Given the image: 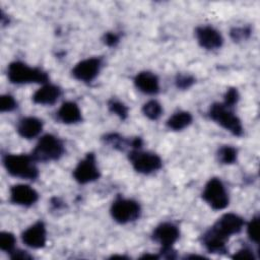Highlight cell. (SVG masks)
<instances>
[{"mask_svg": "<svg viewBox=\"0 0 260 260\" xmlns=\"http://www.w3.org/2000/svg\"><path fill=\"white\" fill-rule=\"evenodd\" d=\"M39 199L38 192L28 185L17 184L10 188V201L21 206H30Z\"/></svg>", "mask_w": 260, "mask_h": 260, "instance_id": "obj_14", "label": "cell"}, {"mask_svg": "<svg viewBox=\"0 0 260 260\" xmlns=\"http://www.w3.org/2000/svg\"><path fill=\"white\" fill-rule=\"evenodd\" d=\"M239 92H238V89L237 88H229L224 94V100H223V104L228 107H231L233 108L239 101Z\"/></svg>", "mask_w": 260, "mask_h": 260, "instance_id": "obj_29", "label": "cell"}, {"mask_svg": "<svg viewBox=\"0 0 260 260\" xmlns=\"http://www.w3.org/2000/svg\"><path fill=\"white\" fill-rule=\"evenodd\" d=\"M105 141L106 143L110 144L114 148L118 149H124L127 146L132 147V139L131 140H125L122 136H120L117 133H110L105 136Z\"/></svg>", "mask_w": 260, "mask_h": 260, "instance_id": "obj_22", "label": "cell"}, {"mask_svg": "<svg viewBox=\"0 0 260 260\" xmlns=\"http://www.w3.org/2000/svg\"><path fill=\"white\" fill-rule=\"evenodd\" d=\"M64 151V145L59 138L46 134L39 140L30 155L36 161H51L59 159Z\"/></svg>", "mask_w": 260, "mask_h": 260, "instance_id": "obj_5", "label": "cell"}, {"mask_svg": "<svg viewBox=\"0 0 260 260\" xmlns=\"http://www.w3.org/2000/svg\"><path fill=\"white\" fill-rule=\"evenodd\" d=\"M129 159L133 169L144 175L151 174L156 172L161 168V159L160 157L152 152L141 151L140 149H133L129 153Z\"/></svg>", "mask_w": 260, "mask_h": 260, "instance_id": "obj_8", "label": "cell"}, {"mask_svg": "<svg viewBox=\"0 0 260 260\" xmlns=\"http://www.w3.org/2000/svg\"><path fill=\"white\" fill-rule=\"evenodd\" d=\"M233 259H239V260H255V256L253 252L248 248H243L236 252L233 255Z\"/></svg>", "mask_w": 260, "mask_h": 260, "instance_id": "obj_30", "label": "cell"}, {"mask_svg": "<svg viewBox=\"0 0 260 260\" xmlns=\"http://www.w3.org/2000/svg\"><path fill=\"white\" fill-rule=\"evenodd\" d=\"M42 129L43 122L36 117H24L17 124L18 134L25 139L37 137L42 132Z\"/></svg>", "mask_w": 260, "mask_h": 260, "instance_id": "obj_16", "label": "cell"}, {"mask_svg": "<svg viewBox=\"0 0 260 260\" xmlns=\"http://www.w3.org/2000/svg\"><path fill=\"white\" fill-rule=\"evenodd\" d=\"M244 219L236 213H224L202 236V244L210 253L226 252V242L230 237L242 231Z\"/></svg>", "mask_w": 260, "mask_h": 260, "instance_id": "obj_1", "label": "cell"}, {"mask_svg": "<svg viewBox=\"0 0 260 260\" xmlns=\"http://www.w3.org/2000/svg\"><path fill=\"white\" fill-rule=\"evenodd\" d=\"M195 35L199 45L207 50L218 49L223 43V39L219 31L209 25L198 26L195 30Z\"/></svg>", "mask_w": 260, "mask_h": 260, "instance_id": "obj_12", "label": "cell"}, {"mask_svg": "<svg viewBox=\"0 0 260 260\" xmlns=\"http://www.w3.org/2000/svg\"><path fill=\"white\" fill-rule=\"evenodd\" d=\"M159 256L158 255H151V254H145L143 255L141 258L142 259H148V258H152V259H157Z\"/></svg>", "mask_w": 260, "mask_h": 260, "instance_id": "obj_33", "label": "cell"}, {"mask_svg": "<svg viewBox=\"0 0 260 260\" xmlns=\"http://www.w3.org/2000/svg\"><path fill=\"white\" fill-rule=\"evenodd\" d=\"M46 226L43 221H37L21 235L22 242L29 248L40 249L46 245Z\"/></svg>", "mask_w": 260, "mask_h": 260, "instance_id": "obj_13", "label": "cell"}, {"mask_svg": "<svg viewBox=\"0 0 260 260\" xmlns=\"http://www.w3.org/2000/svg\"><path fill=\"white\" fill-rule=\"evenodd\" d=\"M140 205L132 199L117 198L111 206V215L119 223H128L136 220L140 215Z\"/></svg>", "mask_w": 260, "mask_h": 260, "instance_id": "obj_7", "label": "cell"}, {"mask_svg": "<svg viewBox=\"0 0 260 260\" xmlns=\"http://www.w3.org/2000/svg\"><path fill=\"white\" fill-rule=\"evenodd\" d=\"M179 236V229L171 222H162L152 232V239L161 246V250L173 248V245L177 242Z\"/></svg>", "mask_w": 260, "mask_h": 260, "instance_id": "obj_11", "label": "cell"}, {"mask_svg": "<svg viewBox=\"0 0 260 260\" xmlns=\"http://www.w3.org/2000/svg\"><path fill=\"white\" fill-rule=\"evenodd\" d=\"M251 34V29L248 26L245 27H235L231 30V38L235 42H240L249 38Z\"/></svg>", "mask_w": 260, "mask_h": 260, "instance_id": "obj_27", "label": "cell"}, {"mask_svg": "<svg viewBox=\"0 0 260 260\" xmlns=\"http://www.w3.org/2000/svg\"><path fill=\"white\" fill-rule=\"evenodd\" d=\"M73 177L79 184H87L100 178V171L96 166L95 155L87 153L76 166L73 171Z\"/></svg>", "mask_w": 260, "mask_h": 260, "instance_id": "obj_9", "label": "cell"}, {"mask_svg": "<svg viewBox=\"0 0 260 260\" xmlns=\"http://www.w3.org/2000/svg\"><path fill=\"white\" fill-rule=\"evenodd\" d=\"M191 123H192V115L189 112L180 111L175 113L168 119L167 126L174 131H180L188 127Z\"/></svg>", "mask_w": 260, "mask_h": 260, "instance_id": "obj_19", "label": "cell"}, {"mask_svg": "<svg viewBox=\"0 0 260 260\" xmlns=\"http://www.w3.org/2000/svg\"><path fill=\"white\" fill-rule=\"evenodd\" d=\"M237 156H238L237 149L235 147L229 146V145L221 146L217 152L218 160L224 165L234 164L237 160Z\"/></svg>", "mask_w": 260, "mask_h": 260, "instance_id": "obj_21", "label": "cell"}, {"mask_svg": "<svg viewBox=\"0 0 260 260\" xmlns=\"http://www.w3.org/2000/svg\"><path fill=\"white\" fill-rule=\"evenodd\" d=\"M3 165L10 175L17 178L35 180L39 176L36 160L31 155L6 154L3 157Z\"/></svg>", "mask_w": 260, "mask_h": 260, "instance_id": "obj_3", "label": "cell"}, {"mask_svg": "<svg viewBox=\"0 0 260 260\" xmlns=\"http://www.w3.org/2000/svg\"><path fill=\"white\" fill-rule=\"evenodd\" d=\"M7 77L11 83H46L49 79L47 72L38 67H29L23 62H11L7 68Z\"/></svg>", "mask_w": 260, "mask_h": 260, "instance_id": "obj_2", "label": "cell"}, {"mask_svg": "<svg viewBox=\"0 0 260 260\" xmlns=\"http://www.w3.org/2000/svg\"><path fill=\"white\" fill-rule=\"evenodd\" d=\"M15 246V237L13 234L8 232H2L0 234V249L8 253L14 250Z\"/></svg>", "mask_w": 260, "mask_h": 260, "instance_id": "obj_24", "label": "cell"}, {"mask_svg": "<svg viewBox=\"0 0 260 260\" xmlns=\"http://www.w3.org/2000/svg\"><path fill=\"white\" fill-rule=\"evenodd\" d=\"M209 117L219 126L230 131L235 136L243 134V125L238 116L234 113L233 108L225 106L223 103H215L209 109Z\"/></svg>", "mask_w": 260, "mask_h": 260, "instance_id": "obj_4", "label": "cell"}, {"mask_svg": "<svg viewBox=\"0 0 260 260\" xmlns=\"http://www.w3.org/2000/svg\"><path fill=\"white\" fill-rule=\"evenodd\" d=\"M119 40H120L119 36L115 32L109 31V32L105 34V36H104V43L109 47L116 46L119 43Z\"/></svg>", "mask_w": 260, "mask_h": 260, "instance_id": "obj_31", "label": "cell"}, {"mask_svg": "<svg viewBox=\"0 0 260 260\" xmlns=\"http://www.w3.org/2000/svg\"><path fill=\"white\" fill-rule=\"evenodd\" d=\"M203 200L214 210H220L229 205V195L222 182L217 178L210 179L202 192Z\"/></svg>", "mask_w": 260, "mask_h": 260, "instance_id": "obj_6", "label": "cell"}, {"mask_svg": "<svg viewBox=\"0 0 260 260\" xmlns=\"http://www.w3.org/2000/svg\"><path fill=\"white\" fill-rule=\"evenodd\" d=\"M247 234L249 239L254 242H259V216H254L247 225Z\"/></svg>", "mask_w": 260, "mask_h": 260, "instance_id": "obj_25", "label": "cell"}, {"mask_svg": "<svg viewBox=\"0 0 260 260\" xmlns=\"http://www.w3.org/2000/svg\"><path fill=\"white\" fill-rule=\"evenodd\" d=\"M134 83L141 92L146 94H155L159 90L157 76L148 71L139 72L134 78Z\"/></svg>", "mask_w": 260, "mask_h": 260, "instance_id": "obj_15", "label": "cell"}, {"mask_svg": "<svg viewBox=\"0 0 260 260\" xmlns=\"http://www.w3.org/2000/svg\"><path fill=\"white\" fill-rule=\"evenodd\" d=\"M58 119L65 124H74L81 121V112L79 107L73 102H65L57 112Z\"/></svg>", "mask_w": 260, "mask_h": 260, "instance_id": "obj_18", "label": "cell"}, {"mask_svg": "<svg viewBox=\"0 0 260 260\" xmlns=\"http://www.w3.org/2000/svg\"><path fill=\"white\" fill-rule=\"evenodd\" d=\"M108 107L111 113L118 116L121 120H125L128 117V108L125 104L117 100H111L108 103Z\"/></svg>", "mask_w": 260, "mask_h": 260, "instance_id": "obj_23", "label": "cell"}, {"mask_svg": "<svg viewBox=\"0 0 260 260\" xmlns=\"http://www.w3.org/2000/svg\"><path fill=\"white\" fill-rule=\"evenodd\" d=\"M194 82H195L194 77L187 74H180L176 78V85L178 88H181V89L189 88L190 86H192Z\"/></svg>", "mask_w": 260, "mask_h": 260, "instance_id": "obj_28", "label": "cell"}, {"mask_svg": "<svg viewBox=\"0 0 260 260\" xmlns=\"http://www.w3.org/2000/svg\"><path fill=\"white\" fill-rule=\"evenodd\" d=\"M10 257L12 259H30L31 256L27 254V252L25 251H21V250H13L12 252H10Z\"/></svg>", "mask_w": 260, "mask_h": 260, "instance_id": "obj_32", "label": "cell"}, {"mask_svg": "<svg viewBox=\"0 0 260 260\" xmlns=\"http://www.w3.org/2000/svg\"><path fill=\"white\" fill-rule=\"evenodd\" d=\"M61 94V89L54 84L45 83L32 95V102L38 105H53Z\"/></svg>", "mask_w": 260, "mask_h": 260, "instance_id": "obj_17", "label": "cell"}, {"mask_svg": "<svg viewBox=\"0 0 260 260\" xmlns=\"http://www.w3.org/2000/svg\"><path fill=\"white\" fill-rule=\"evenodd\" d=\"M102 67L100 58H87L78 62L72 69V75L75 79L82 82L92 81L99 74Z\"/></svg>", "mask_w": 260, "mask_h": 260, "instance_id": "obj_10", "label": "cell"}, {"mask_svg": "<svg viewBox=\"0 0 260 260\" xmlns=\"http://www.w3.org/2000/svg\"><path fill=\"white\" fill-rule=\"evenodd\" d=\"M17 107V104L12 95L3 94L0 98V111L4 112H11Z\"/></svg>", "mask_w": 260, "mask_h": 260, "instance_id": "obj_26", "label": "cell"}, {"mask_svg": "<svg viewBox=\"0 0 260 260\" xmlns=\"http://www.w3.org/2000/svg\"><path fill=\"white\" fill-rule=\"evenodd\" d=\"M142 113L149 120H157L161 116L162 108L157 101L151 100L144 104V106L142 107Z\"/></svg>", "mask_w": 260, "mask_h": 260, "instance_id": "obj_20", "label": "cell"}]
</instances>
